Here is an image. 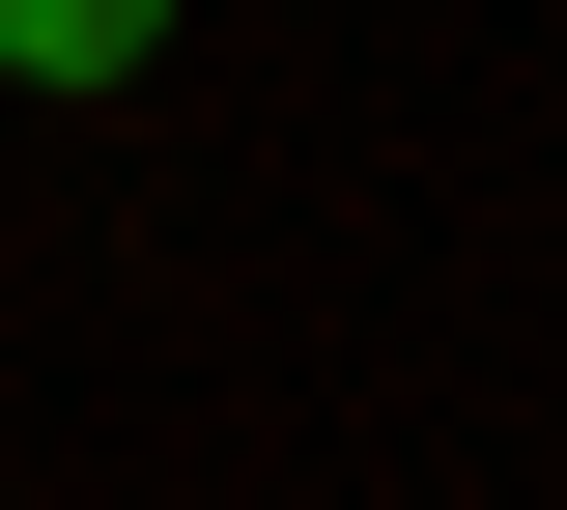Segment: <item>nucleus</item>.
<instances>
[{
  "instance_id": "nucleus-1",
  "label": "nucleus",
  "mask_w": 567,
  "mask_h": 510,
  "mask_svg": "<svg viewBox=\"0 0 567 510\" xmlns=\"http://www.w3.org/2000/svg\"><path fill=\"white\" fill-rule=\"evenodd\" d=\"M171 58V0H0V85H142Z\"/></svg>"
}]
</instances>
